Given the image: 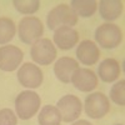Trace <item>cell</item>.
I'll use <instances>...</instances> for the list:
<instances>
[{
	"instance_id": "cell-11",
	"label": "cell",
	"mask_w": 125,
	"mask_h": 125,
	"mask_svg": "<svg viewBox=\"0 0 125 125\" xmlns=\"http://www.w3.org/2000/svg\"><path fill=\"white\" fill-rule=\"evenodd\" d=\"M76 58L83 65H95L100 58V50L94 41L83 40L76 48Z\"/></svg>"
},
{
	"instance_id": "cell-15",
	"label": "cell",
	"mask_w": 125,
	"mask_h": 125,
	"mask_svg": "<svg viewBox=\"0 0 125 125\" xmlns=\"http://www.w3.org/2000/svg\"><path fill=\"white\" fill-rule=\"evenodd\" d=\"M99 5V14L104 20L113 21L123 14V1L120 0H101Z\"/></svg>"
},
{
	"instance_id": "cell-18",
	"label": "cell",
	"mask_w": 125,
	"mask_h": 125,
	"mask_svg": "<svg viewBox=\"0 0 125 125\" xmlns=\"http://www.w3.org/2000/svg\"><path fill=\"white\" fill-rule=\"evenodd\" d=\"M16 33L15 23L10 18H0V45L10 43Z\"/></svg>"
},
{
	"instance_id": "cell-6",
	"label": "cell",
	"mask_w": 125,
	"mask_h": 125,
	"mask_svg": "<svg viewBox=\"0 0 125 125\" xmlns=\"http://www.w3.org/2000/svg\"><path fill=\"white\" fill-rule=\"evenodd\" d=\"M30 56L39 65H50L56 58L55 45L50 39L43 38L31 45Z\"/></svg>"
},
{
	"instance_id": "cell-21",
	"label": "cell",
	"mask_w": 125,
	"mask_h": 125,
	"mask_svg": "<svg viewBox=\"0 0 125 125\" xmlns=\"http://www.w3.org/2000/svg\"><path fill=\"white\" fill-rule=\"evenodd\" d=\"M18 119L11 109H1L0 110V125H16Z\"/></svg>"
},
{
	"instance_id": "cell-1",
	"label": "cell",
	"mask_w": 125,
	"mask_h": 125,
	"mask_svg": "<svg viewBox=\"0 0 125 125\" xmlns=\"http://www.w3.org/2000/svg\"><path fill=\"white\" fill-rule=\"evenodd\" d=\"M40 104L41 99L39 94L30 90L21 91L15 99L16 115L23 120L31 119L40 109Z\"/></svg>"
},
{
	"instance_id": "cell-10",
	"label": "cell",
	"mask_w": 125,
	"mask_h": 125,
	"mask_svg": "<svg viewBox=\"0 0 125 125\" xmlns=\"http://www.w3.org/2000/svg\"><path fill=\"white\" fill-rule=\"evenodd\" d=\"M70 81L75 89L83 93H89L98 86V75L91 69L78 68L74 71Z\"/></svg>"
},
{
	"instance_id": "cell-16",
	"label": "cell",
	"mask_w": 125,
	"mask_h": 125,
	"mask_svg": "<svg viewBox=\"0 0 125 125\" xmlns=\"http://www.w3.org/2000/svg\"><path fill=\"white\" fill-rule=\"evenodd\" d=\"M70 8L76 16L90 18L95 14L98 9V3L95 0H73L70 3Z\"/></svg>"
},
{
	"instance_id": "cell-7",
	"label": "cell",
	"mask_w": 125,
	"mask_h": 125,
	"mask_svg": "<svg viewBox=\"0 0 125 125\" xmlns=\"http://www.w3.org/2000/svg\"><path fill=\"white\" fill-rule=\"evenodd\" d=\"M56 108L60 111L61 120L65 123H71L75 121L80 116L83 110V104L76 95L68 94V95H64L59 99Z\"/></svg>"
},
{
	"instance_id": "cell-4",
	"label": "cell",
	"mask_w": 125,
	"mask_h": 125,
	"mask_svg": "<svg viewBox=\"0 0 125 125\" xmlns=\"http://www.w3.org/2000/svg\"><path fill=\"white\" fill-rule=\"evenodd\" d=\"M94 36H95L96 43L101 48L115 49L123 41V31L115 24L105 23V24H101L100 26L96 28Z\"/></svg>"
},
{
	"instance_id": "cell-23",
	"label": "cell",
	"mask_w": 125,
	"mask_h": 125,
	"mask_svg": "<svg viewBox=\"0 0 125 125\" xmlns=\"http://www.w3.org/2000/svg\"><path fill=\"white\" fill-rule=\"evenodd\" d=\"M116 125H123V124H116Z\"/></svg>"
},
{
	"instance_id": "cell-5",
	"label": "cell",
	"mask_w": 125,
	"mask_h": 125,
	"mask_svg": "<svg viewBox=\"0 0 125 125\" xmlns=\"http://www.w3.org/2000/svg\"><path fill=\"white\" fill-rule=\"evenodd\" d=\"M84 109L86 115L91 119L104 118L110 111V100L106 95H104L100 91L93 93L85 98Z\"/></svg>"
},
{
	"instance_id": "cell-13",
	"label": "cell",
	"mask_w": 125,
	"mask_h": 125,
	"mask_svg": "<svg viewBox=\"0 0 125 125\" xmlns=\"http://www.w3.org/2000/svg\"><path fill=\"white\" fill-rule=\"evenodd\" d=\"M79 68V64L75 59L69 56H62L56 60L54 65V74L58 80H60L64 84H69L74 71Z\"/></svg>"
},
{
	"instance_id": "cell-19",
	"label": "cell",
	"mask_w": 125,
	"mask_h": 125,
	"mask_svg": "<svg viewBox=\"0 0 125 125\" xmlns=\"http://www.w3.org/2000/svg\"><path fill=\"white\" fill-rule=\"evenodd\" d=\"M13 4L18 11L24 15L35 14L40 8L39 0H14Z\"/></svg>"
},
{
	"instance_id": "cell-22",
	"label": "cell",
	"mask_w": 125,
	"mask_h": 125,
	"mask_svg": "<svg viewBox=\"0 0 125 125\" xmlns=\"http://www.w3.org/2000/svg\"><path fill=\"white\" fill-rule=\"evenodd\" d=\"M73 125H93V124L89 123L88 120H78V121H75Z\"/></svg>"
},
{
	"instance_id": "cell-8",
	"label": "cell",
	"mask_w": 125,
	"mask_h": 125,
	"mask_svg": "<svg viewBox=\"0 0 125 125\" xmlns=\"http://www.w3.org/2000/svg\"><path fill=\"white\" fill-rule=\"evenodd\" d=\"M43 71L33 62H25L18 70V81L29 89H36L43 84Z\"/></svg>"
},
{
	"instance_id": "cell-2",
	"label": "cell",
	"mask_w": 125,
	"mask_h": 125,
	"mask_svg": "<svg viewBox=\"0 0 125 125\" xmlns=\"http://www.w3.org/2000/svg\"><path fill=\"white\" fill-rule=\"evenodd\" d=\"M78 23V16L73 11V9L66 4H59L51 9L46 16V25L50 30H56L61 26L73 28Z\"/></svg>"
},
{
	"instance_id": "cell-17",
	"label": "cell",
	"mask_w": 125,
	"mask_h": 125,
	"mask_svg": "<svg viewBox=\"0 0 125 125\" xmlns=\"http://www.w3.org/2000/svg\"><path fill=\"white\" fill-rule=\"evenodd\" d=\"M38 121L40 125H60L61 115L59 109L54 105H45L38 115Z\"/></svg>"
},
{
	"instance_id": "cell-3",
	"label": "cell",
	"mask_w": 125,
	"mask_h": 125,
	"mask_svg": "<svg viewBox=\"0 0 125 125\" xmlns=\"http://www.w3.org/2000/svg\"><path fill=\"white\" fill-rule=\"evenodd\" d=\"M18 34L24 44L33 45L44 34V25L36 16H25L18 25Z\"/></svg>"
},
{
	"instance_id": "cell-9",
	"label": "cell",
	"mask_w": 125,
	"mask_h": 125,
	"mask_svg": "<svg viewBox=\"0 0 125 125\" xmlns=\"http://www.w3.org/2000/svg\"><path fill=\"white\" fill-rule=\"evenodd\" d=\"M24 53L14 45H4L0 48V69L3 71L16 70L23 61Z\"/></svg>"
},
{
	"instance_id": "cell-12",
	"label": "cell",
	"mask_w": 125,
	"mask_h": 125,
	"mask_svg": "<svg viewBox=\"0 0 125 125\" xmlns=\"http://www.w3.org/2000/svg\"><path fill=\"white\" fill-rule=\"evenodd\" d=\"M79 41V34L74 28L61 26L54 33V43L61 50L73 49Z\"/></svg>"
},
{
	"instance_id": "cell-14",
	"label": "cell",
	"mask_w": 125,
	"mask_h": 125,
	"mask_svg": "<svg viewBox=\"0 0 125 125\" xmlns=\"http://www.w3.org/2000/svg\"><path fill=\"white\" fill-rule=\"evenodd\" d=\"M120 64L119 61L108 58L105 60H103L100 62V65L98 66V75L104 83H113L120 76Z\"/></svg>"
},
{
	"instance_id": "cell-20",
	"label": "cell",
	"mask_w": 125,
	"mask_h": 125,
	"mask_svg": "<svg viewBox=\"0 0 125 125\" xmlns=\"http://www.w3.org/2000/svg\"><path fill=\"white\" fill-rule=\"evenodd\" d=\"M110 99L116 105H125V80H120L115 83L110 89Z\"/></svg>"
}]
</instances>
